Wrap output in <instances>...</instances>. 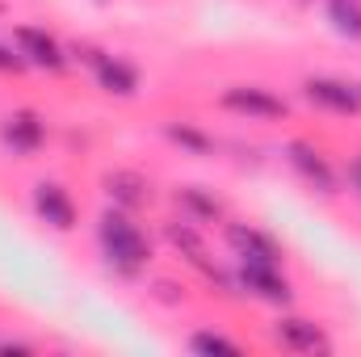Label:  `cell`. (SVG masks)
<instances>
[{
    "label": "cell",
    "instance_id": "cell-18",
    "mask_svg": "<svg viewBox=\"0 0 361 357\" xmlns=\"http://www.w3.org/2000/svg\"><path fill=\"white\" fill-rule=\"evenodd\" d=\"M105 55H109V51H105V47H97V42H80V38H76V42H68V59H72V68H89V72H92Z\"/></svg>",
    "mask_w": 361,
    "mask_h": 357
},
{
    "label": "cell",
    "instance_id": "cell-13",
    "mask_svg": "<svg viewBox=\"0 0 361 357\" xmlns=\"http://www.w3.org/2000/svg\"><path fill=\"white\" fill-rule=\"evenodd\" d=\"M92 80H97V89L105 92V97H114V101H130V97H139V89H143L139 68H135L130 59L114 55V51L92 68Z\"/></svg>",
    "mask_w": 361,
    "mask_h": 357
},
{
    "label": "cell",
    "instance_id": "cell-5",
    "mask_svg": "<svg viewBox=\"0 0 361 357\" xmlns=\"http://www.w3.org/2000/svg\"><path fill=\"white\" fill-rule=\"evenodd\" d=\"M223 244L244 265H281L286 261V248L273 240L269 231L257 227V223H244V219H223Z\"/></svg>",
    "mask_w": 361,
    "mask_h": 357
},
{
    "label": "cell",
    "instance_id": "cell-25",
    "mask_svg": "<svg viewBox=\"0 0 361 357\" xmlns=\"http://www.w3.org/2000/svg\"><path fill=\"white\" fill-rule=\"evenodd\" d=\"M357 89H361V80H357Z\"/></svg>",
    "mask_w": 361,
    "mask_h": 357
},
{
    "label": "cell",
    "instance_id": "cell-3",
    "mask_svg": "<svg viewBox=\"0 0 361 357\" xmlns=\"http://www.w3.org/2000/svg\"><path fill=\"white\" fill-rule=\"evenodd\" d=\"M281 156H286L290 173L302 181L311 193H319V198H336V193H341V173L332 169V160H328L311 139H286Z\"/></svg>",
    "mask_w": 361,
    "mask_h": 357
},
{
    "label": "cell",
    "instance_id": "cell-22",
    "mask_svg": "<svg viewBox=\"0 0 361 357\" xmlns=\"http://www.w3.org/2000/svg\"><path fill=\"white\" fill-rule=\"evenodd\" d=\"M38 349L25 345V341H0V357H34Z\"/></svg>",
    "mask_w": 361,
    "mask_h": 357
},
{
    "label": "cell",
    "instance_id": "cell-15",
    "mask_svg": "<svg viewBox=\"0 0 361 357\" xmlns=\"http://www.w3.org/2000/svg\"><path fill=\"white\" fill-rule=\"evenodd\" d=\"M160 131H164V139H169L173 147H180L185 156H197V160H210V156H214V139H210L197 122H189V118H169Z\"/></svg>",
    "mask_w": 361,
    "mask_h": 357
},
{
    "label": "cell",
    "instance_id": "cell-4",
    "mask_svg": "<svg viewBox=\"0 0 361 357\" xmlns=\"http://www.w3.org/2000/svg\"><path fill=\"white\" fill-rule=\"evenodd\" d=\"M17 51H21V59L30 63V68H38V72H47V76H63L68 68H72V59H68V42H59L47 25H30V21H21V25H13V38H8Z\"/></svg>",
    "mask_w": 361,
    "mask_h": 357
},
{
    "label": "cell",
    "instance_id": "cell-12",
    "mask_svg": "<svg viewBox=\"0 0 361 357\" xmlns=\"http://www.w3.org/2000/svg\"><path fill=\"white\" fill-rule=\"evenodd\" d=\"M160 236H164V244L177 253L180 261L189 269H197L202 277L206 273H214V257H210V244H206V236H202V227L197 223H189V219H169L164 227H160Z\"/></svg>",
    "mask_w": 361,
    "mask_h": 357
},
{
    "label": "cell",
    "instance_id": "cell-1",
    "mask_svg": "<svg viewBox=\"0 0 361 357\" xmlns=\"http://www.w3.org/2000/svg\"><path fill=\"white\" fill-rule=\"evenodd\" d=\"M97 248H101L109 273L122 277V282H139L147 273V265H152V253H156L152 236L135 223V214H126L118 206H109L97 219Z\"/></svg>",
    "mask_w": 361,
    "mask_h": 357
},
{
    "label": "cell",
    "instance_id": "cell-8",
    "mask_svg": "<svg viewBox=\"0 0 361 357\" xmlns=\"http://www.w3.org/2000/svg\"><path fill=\"white\" fill-rule=\"evenodd\" d=\"M269 341L286 353H332L328 328L307 315H277L269 324Z\"/></svg>",
    "mask_w": 361,
    "mask_h": 357
},
{
    "label": "cell",
    "instance_id": "cell-10",
    "mask_svg": "<svg viewBox=\"0 0 361 357\" xmlns=\"http://www.w3.org/2000/svg\"><path fill=\"white\" fill-rule=\"evenodd\" d=\"M30 206H34V214L51 227V231H76V223H80V206H76V198L59 185V181H38L34 185V193H30Z\"/></svg>",
    "mask_w": 361,
    "mask_h": 357
},
{
    "label": "cell",
    "instance_id": "cell-20",
    "mask_svg": "<svg viewBox=\"0 0 361 357\" xmlns=\"http://www.w3.org/2000/svg\"><path fill=\"white\" fill-rule=\"evenodd\" d=\"M152 298H160V303H169V307H180V303H185V286L169 282V277H156V282H152Z\"/></svg>",
    "mask_w": 361,
    "mask_h": 357
},
{
    "label": "cell",
    "instance_id": "cell-2",
    "mask_svg": "<svg viewBox=\"0 0 361 357\" xmlns=\"http://www.w3.org/2000/svg\"><path fill=\"white\" fill-rule=\"evenodd\" d=\"M219 109L235 114V118H248V122H290V114H294V105L281 92L265 89V85H252V80L227 85L219 92Z\"/></svg>",
    "mask_w": 361,
    "mask_h": 357
},
{
    "label": "cell",
    "instance_id": "cell-24",
    "mask_svg": "<svg viewBox=\"0 0 361 357\" xmlns=\"http://www.w3.org/2000/svg\"><path fill=\"white\" fill-rule=\"evenodd\" d=\"M92 4H109V0H92Z\"/></svg>",
    "mask_w": 361,
    "mask_h": 357
},
{
    "label": "cell",
    "instance_id": "cell-17",
    "mask_svg": "<svg viewBox=\"0 0 361 357\" xmlns=\"http://www.w3.org/2000/svg\"><path fill=\"white\" fill-rule=\"evenodd\" d=\"M185 345H189V353H197V357H240L244 353L240 341H231V337H223L214 328H197Z\"/></svg>",
    "mask_w": 361,
    "mask_h": 357
},
{
    "label": "cell",
    "instance_id": "cell-7",
    "mask_svg": "<svg viewBox=\"0 0 361 357\" xmlns=\"http://www.w3.org/2000/svg\"><path fill=\"white\" fill-rule=\"evenodd\" d=\"M302 101L324 109V114H336V118H357L361 114V89L357 80H341V76H307L302 80Z\"/></svg>",
    "mask_w": 361,
    "mask_h": 357
},
{
    "label": "cell",
    "instance_id": "cell-11",
    "mask_svg": "<svg viewBox=\"0 0 361 357\" xmlns=\"http://www.w3.org/2000/svg\"><path fill=\"white\" fill-rule=\"evenodd\" d=\"M101 193L109 198V206H118V210H126V214L147 210L152 198H156L152 181L143 177L139 169H109V173H101Z\"/></svg>",
    "mask_w": 361,
    "mask_h": 357
},
{
    "label": "cell",
    "instance_id": "cell-21",
    "mask_svg": "<svg viewBox=\"0 0 361 357\" xmlns=\"http://www.w3.org/2000/svg\"><path fill=\"white\" fill-rule=\"evenodd\" d=\"M341 185L349 189V198H353V202L361 206V147L353 152V156H349V164H345V177H341Z\"/></svg>",
    "mask_w": 361,
    "mask_h": 357
},
{
    "label": "cell",
    "instance_id": "cell-6",
    "mask_svg": "<svg viewBox=\"0 0 361 357\" xmlns=\"http://www.w3.org/2000/svg\"><path fill=\"white\" fill-rule=\"evenodd\" d=\"M235 282H240V294L257 298V303H269V307H294V282L281 273V265H235Z\"/></svg>",
    "mask_w": 361,
    "mask_h": 357
},
{
    "label": "cell",
    "instance_id": "cell-16",
    "mask_svg": "<svg viewBox=\"0 0 361 357\" xmlns=\"http://www.w3.org/2000/svg\"><path fill=\"white\" fill-rule=\"evenodd\" d=\"M324 17L341 38L361 42V0H324Z\"/></svg>",
    "mask_w": 361,
    "mask_h": 357
},
{
    "label": "cell",
    "instance_id": "cell-19",
    "mask_svg": "<svg viewBox=\"0 0 361 357\" xmlns=\"http://www.w3.org/2000/svg\"><path fill=\"white\" fill-rule=\"evenodd\" d=\"M21 72H30V63L21 59V51L13 42H0V76H21Z\"/></svg>",
    "mask_w": 361,
    "mask_h": 357
},
{
    "label": "cell",
    "instance_id": "cell-23",
    "mask_svg": "<svg viewBox=\"0 0 361 357\" xmlns=\"http://www.w3.org/2000/svg\"><path fill=\"white\" fill-rule=\"evenodd\" d=\"M290 4H294V8H311L315 0H290Z\"/></svg>",
    "mask_w": 361,
    "mask_h": 357
},
{
    "label": "cell",
    "instance_id": "cell-9",
    "mask_svg": "<svg viewBox=\"0 0 361 357\" xmlns=\"http://www.w3.org/2000/svg\"><path fill=\"white\" fill-rule=\"evenodd\" d=\"M0 143L13 156H21V160L38 156L47 147V118L38 109H13V114H4L0 118Z\"/></svg>",
    "mask_w": 361,
    "mask_h": 357
},
{
    "label": "cell",
    "instance_id": "cell-14",
    "mask_svg": "<svg viewBox=\"0 0 361 357\" xmlns=\"http://www.w3.org/2000/svg\"><path fill=\"white\" fill-rule=\"evenodd\" d=\"M173 202H177L180 219H189V223H197V227L227 219L223 202H219L214 189H206V185H177V189H173Z\"/></svg>",
    "mask_w": 361,
    "mask_h": 357
}]
</instances>
